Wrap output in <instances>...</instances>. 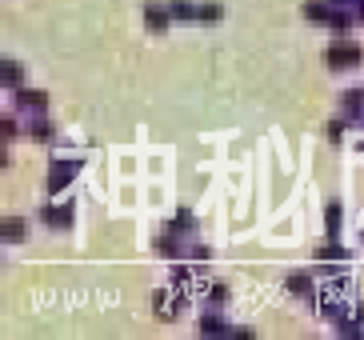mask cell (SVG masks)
<instances>
[{"label": "cell", "mask_w": 364, "mask_h": 340, "mask_svg": "<svg viewBox=\"0 0 364 340\" xmlns=\"http://www.w3.org/2000/svg\"><path fill=\"white\" fill-rule=\"evenodd\" d=\"M360 60H364L360 44L344 41V36H336V41L328 44V53H324V64H328L332 73H353V68H356Z\"/></svg>", "instance_id": "obj_1"}, {"label": "cell", "mask_w": 364, "mask_h": 340, "mask_svg": "<svg viewBox=\"0 0 364 340\" xmlns=\"http://www.w3.org/2000/svg\"><path fill=\"white\" fill-rule=\"evenodd\" d=\"M12 108H16L24 120L44 117V112H48V92H44V88H12Z\"/></svg>", "instance_id": "obj_2"}, {"label": "cell", "mask_w": 364, "mask_h": 340, "mask_svg": "<svg viewBox=\"0 0 364 340\" xmlns=\"http://www.w3.org/2000/svg\"><path fill=\"white\" fill-rule=\"evenodd\" d=\"M76 172H80V160H53V164H48V181H44L48 196H60V192L76 181Z\"/></svg>", "instance_id": "obj_3"}, {"label": "cell", "mask_w": 364, "mask_h": 340, "mask_svg": "<svg viewBox=\"0 0 364 340\" xmlns=\"http://www.w3.org/2000/svg\"><path fill=\"white\" fill-rule=\"evenodd\" d=\"M144 28L152 32V36H161V32H168V24H172V12H168V0H149V4H144Z\"/></svg>", "instance_id": "obj_4"}, {"label": "cell", "mask_w": 364, "mask_h": 340, "mask_svg": "<svg viewBox=\"0 0 364 340\" xmlns=\"http://www.w3.org/2000/svg\"><path fill=\"white\" fill-rule=\"evenodd\" d=\"M76 213H73V204H41V224H48V228H56V233H65V228H73Z\"/></svg>", "instance_id": "obj_5"}, {"label": "cell", "mask_w": 364, "mask_h": 340, "mask_svg": "<svg viewBox=\"0 0 364 340\" xmlns=\"http://www.w3.org/2000/svg\"><path fill=\"white\" fill-rule=\"evenodd\" d=\"M341 117L348 120V124H360L364 120V88H348V92L341 96Z\"/></svg>", "instance_id": "obj_6"}, {"label": "cell", "mask_w": 364, "mask_h": 340, "mask_svg": "<svg viewBox=\"0 0 364 340\" xmlns=\"http://www.w3.org/2000/svg\"><path fill=\"white\" fill-rule=\"evenodd\" d=\"M24 137L36 140V144H53L56 140V124L48 117H28V124H24Z\"/></svg>", "instance_id": "obj_7"}, {"label": "cell", "mask_w": 364, "mask_h": 340, "mask_svg": "<svg viewBox=\"0 0 364 340\" xmlns=\"http://www.w3.org/2000/svg\"><path fill=\"white\" fill-rule=\"evenodd\" d=\"M360 21V16H356V9L353 4H332V16H328V28L336 32V36H344V32L353 28V24Z\"/></svg>", "instance_id": "obj_8"}, {"label": "cell", "mask_w": 364, "mask_h": 340, "mask_svg": "<svg viewBox=\"0 0 364 340\" xmlns=\"http://www.w3.org/2000/svg\"><path fill=\"white\" fill-rule=\"evenodd\" d=\"M200 336H232V329H228V320L220 317L216 309H208L200 317Z\"/></svg>", "instance_id": "obj_9"}, {"label": "cell", "mask_w": 364, "mask_h": 340, "mask_svg": "<svg viewBox=\"0 0 364 340\" xmlns=\"http://www.w3.org/2000/svg\"><path fill=\"white\" fill-rule=\"evenodd\" d=\"M284 288H289V297H300V300H312V297H316V285H312L309 272H292V277L284 280Z\"/></svg>", "instance_id": "obj_10"}, {"label": "cell", "mask_w": 364, "mask_h": 340, "mask_svg": "<svg viewBox=\"0 0 364 340\" xmlns=\"http://www.w3.org/2000/svg\"><path fill=\"white\" fill-rule=\"evenodd\" d=\"M341 224H344L341 201H328V208H324V236H328V240H341Z\"/></svg>", "instance_id": "obj_11"}, {"label": "cell", "mask_w": 364, "mask_h": 340, "mask_svg": "<svg viewBox=\"0 0 364 340\" xmlns=\"http://www.w3.org/2000/svg\"><path fill=\"white\" fill-rule=\"evenodd\" d=\"M181 240H184V236L176 233V228H164V233L156 236V253H161V256H168V260H176V256L184 253V248H181Z\"/></svg>", "instance_id": "obj_12"}, {"label": "cell", "mask_w": 364, "mask_h": 340, "mask_svg": "<svg viewBox=\"0 0 364 340\" xmlns=\"http://www.w3.org/2000/svg\"><path fill=\"white\" fill-rule=\"evenodd\" d=\"M152 309H156V317H161V320H176V317H181L176 292H156V300H152Z\"/></svg>", "instance_id": "obj_13"}, {"label": "cell", "mask_w": 364, "mask_h": 340, "mask_svg": "<svg viewBox=\"0 0 364 340\" xmlns=\"http://www.w3.org/2000/svg\"><path fill=\"white\" fill-rule=\"evenodd\" d=\"M24 233H28V224H24V216H4V221H0V236H4L9 245L24 240Z\"/></svg>", "instance_id": "obj_14"}, {"label": "cell", "mask_w": 364, "mask_h": 340, "mask_svg": "<svg viewBox=\"0 0 364 340\" xmlns=\"http://www.w3.org/2000/svg\"><path fill=\"white\" fill-rule=\"evenodd\" d=\"M328 16H332V0H304V21L328 24Z\"/></svg>", "instance_id": "obj_15"}, {"label": "cell", "mask_w": 364, "mask_h": 340, "mask_svg": "<svg viewBox=\"0 0 364 340\" xmlns=\"http://www.w3.org/2000/svg\"><path fill=\"white\" fill-rule=\"evenodd\" d=\"M21 80H24V68H21V60H0V85L4 88H21Z\"/></svg>", "instance_id": "obj_16"}, {"label": "cell", "mask_w": 364, "mask_h": 340, "mask_svg": "<svg viewBox=\"0 0 364 340\" xmlns=\"http://www.w3.org/2000/svg\"><path fill=\"white\" fill-rule=\"evenodd\" d=\"M168 12H172V21H188L193 24L196 16H200V4H193V0H168Z\"/></svg>", "instance_id": "obj_17"}, {"label": "cell", "mask_w": 364, "mask_h": 340, "mask_svg": "<svg viewBox=\"0 0 364 340\" xmlns=\"http://www.w3.org/2000/svg\"><path fill=\"white\" fill-rule=\"evenodd\" d=\"M21 112H9V117L0 120V137H4V144H12V140H21Z\"/></svg>", "instance_id": "obj_18"}, {"label": "cell", "mask_w": 364, "mask_h": 340, "mask_svg": "<svg viewBox=\"0 0 364 340\" xmlns=\"http://www.w3.org/2000/svg\"><path fill=\"white\" fill-rule=\"evenodd\" d=\"M344 256H348V253H344L336 240H328V245H316V260H321V265H328V260H336V265H341Z\"/></svg>", "instance_id": "obj_19"}, {"label": "cell", "mask_w": 364, "mask_h": 340, "mask_svg": "<svg viewBox=\"0 0 364 340\" xmlns=\"http://www.w3.org/2000/svg\"><path fill=\"white\" fill-rule=\"evenodd\" d=\"M168 228H176L181 236H193V233H196V216L188 213V208H181V213H176V221H172Z\"/></svg>", "instance_id": "obj_20"}, {"label": "cell", "mask_w": 364, "mask_h": 340, "mask_svg": "<svg viewBox=\"0 0 364 340\" xmlns=\"http://www.w3.org/2000/svg\"><path fill=\"white\" fill-rule=\"evenodd\" d=\"M228 285H208V292H204V300H208V309H220V304H228Z\"/></svg>", "instance_id": "obj_21"}, {"label": "cell", "mask_w": 364, "mask_h": 340, "mask_svg": "<svg viewBox=\"0 0 364 340\" xmlns=\"http://www.w3.org/2000/svg\"><path fill=\"white\" fill-rule=\"evenodd\" d=\"M196 21H200V24H216V21H225V9L208 0V4H200V16H196Z\"/></svg>", "instance_id": "obj_22"}, {"label": "cell", "mask_w": 364, "mask_h": 340, "mask_svg": "<svg viewBox=\"0 0 364 340\" xmlns=\"http://www.w3.org/2000/svg\"><path fill=\"white\" fill-rule=\"evenodd\" d=\"M336 332H341V336H364L360 320H348V317H341V320H336Z\"/></svg>", "instance_id": "obj_23"}, {"label": "cell", "mask_w": 364, "mask_h": 340, "mask_svg": "<svg viewBox=\"0 0 364 340\" xmlns=\"http://www.w3.org/2000/svg\"><path fill=\"white\" fill-rule=\"evenodd\" d=\"M344 124H348L344 117H336V120L328 124V140H332V144H341V137H344Z\"/></svg>", "instance_id": "obj_24"}, {"label": "cell", "mask_w": 364, "mask_h": 340, "mask_svg": "<svg viewBox=\"0 0 364 340\" xmlns=\"http://www.w3.org/2000/svg\"><path fill=\"white\" fill-rule=\"evenodd\" d=\"M353 9H356V16H360V21H364V0H356Z\"/></svg>", "instance_id": "obj_25"}, {"label": "cell", "mask_w": 364, "mask_h": 340, "mask_svg": "<svg viewBox=\"0 0 364 340\" xmlns=\"http://www.w3.org/2000/svg\"><path fill=\"white\" fill-rule=\"evenodd\" d=\"M332 4H356V0H332Z\"/></svg>", "instance_id": "obj_26"}, {"label": "cell", "mask_w": 364, "mask_h": 340, "mask_svg": "<svg viewBox=\"0 0 364 340\" xmlns=\"http://www.w3.org/2000/svg\"><path fill=\"white\" fill-rule=\"evenodd\" d=\"M360 320H364V309H360Z\"/></svg>", "instance_id": "obj_27"}, {"label": "cell", "mask_w": 364, "mask_h": 340, "mask_svg": "<svg viewBox=\"0 0 364 340\" xmlns=\"http://www.w3.org/2000/svg\"><path fill=\"white\" fill-rule=\"evenodd\" d=\"M360 128H364V120H360Z\"/></svg>", "instance_id": "obj_28"}]
</instances>
